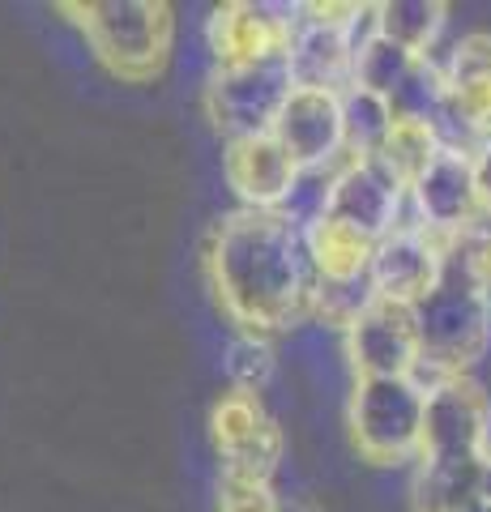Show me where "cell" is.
Returning a JSON list of instances; mask_svg holds the SVG:
<instances>
[{
    "instance_id": "ffe728a7",
    "label": "cell",
    "mask_w": 491,
    "mask_h": 512,
    "mask_svg": "<svg viewBox=\"0 0 491 512\" xmlns=\"http://www.w3.org/2000/svg\"><path fill=\"white\" fill-rule=\"evenodd\" d=\"M415 64H419V56H410L406 47H398V43H389V39L372 35V39L355 52L351 86L368 90V94H380V99H393V94L402 90L406 77L415 73Z\"/></svg>"
},
{
    "instance_id": "9a60e30c",
    "label": "cell",
    "mask_w": 491,
    "mask_h": 512,
    "mask_svg": "<svg viewBox=\"0 0 491 512\" xmlns=\"http://www.w3.org/2000/svg\"><path fill=\"white\" fill-rule=\"evenodd\" d=\"M346 30L299 18L295 35H291V47H287V69H291V86L295 90L342 94L346 86H351L355 47H351V35H346Z\"/></svg>"
},
{
    "instance_id": "ba28073f",
    "label": "cell",
    "mask_w": 491,
    "mask_h": 512,
    "mask_svg": "<svg viewBox=\"0 0 491 512\" xmlns=\"http://www.w3.org/2000/svg\"><path fill=\"white\" fill-rule=\"evenodd\" d=\"M445 274V244L419 231L415 222L393 227L385 239H376L368 282L380 303H398V308H415V303L432 291Z\"/></svg>"
},
{
    "instance_id": "6da1fadb",
    "label": "cell",
    "mask_w": 491,
    "mask_h": 512,
    "mask_svg": "<svg viewBox=\"0 0 491 512\" xmlns=\"http://www.w3.org/2000/svg\"><path fill=\"white\" fill-rule=\"evenodd\" d=\"M210 282L244 333L291 329L312 316L316 269L304 227L282 210H235L214 227Z\"/></svg>"
},
{
    "instance_id": "603a6c76",
    "label": "cell",
    "mask_w": 491,
    "mask_h": 512,
    "mask_svg": "<svg viewBox=\"0 0 491 512\" xmlns=\"http://www.w3.org/2000/svg\"><path fill=\"white\" fill-rule=\"evenodd\" d=\"M372 303H376V295H372L368 274H363V278H342V282H325V278H316L312 316H321L325 325L346 329L359 312H368Z\"/></svg>"
},
{
    "instance_id": "8fae6325",
    "label": "cell",
    "mask_w": 491,
    "mask_h": 512,
    "mask_svg": "<svg viewBox=\"0 0 491 512\" xmlns=\"http://www.w3.org/2000/svg\"><path fill=\"white\" fill-rule=\"evenodd\" d=\"M269 133L299 171H329L342 158V111L329 90H291Z\"/></svg>"
},
{
    "instance_id": "5b68a950",
    "label": "cell",
    "mask_w": 491,
    "mask_h": 512,
    "mask_svg": "<svg viewBox=\"0 0 491 512\" xmlns=\"http://www.w3.org/2000/svg\"><path fill=\"white\" fill-rule=\"evenodd\" d=\"M291 69L287 56L274 60H257V64H231V69H214L210 86H205V107L210 120L218 124V133L235 137H252V133H269L278 107L291 94Z\"/></svg>"
},
{
    "instance_id": "7a4b0ae2",
    "label": "cell",
    "mask_w": 491,
    "mask_h": 512,
    "mask_svg": "<svg viewBox=\"0 0 491 512\" xmlns=\"http://www.w3.org/2000/svg\"><path fill=\"white\" fill-rule=\"evenodd\" d=\"M410 325H415L419 342V363L410 380L427 393L432 384L462 376L470 363L483 359L491 342V303L483 286H474L466 274L445 265L440 282L410 308Z\"/></svg>"
},
{
    "instance_id": "44dd1931",
    "label": "cell",
    "mask_w": 491,
    "mask_h": 512,
    "mask_svg": "<svg viewBox=\"0 0 491 512\" xmlns=\"http://www.w3.org/2000/svg\"><path fill=\"white\" fill-rule=\"evenodd\" d=\"M436 150H440V137H436L432 124L393 116V128H389V137H385V146H380L376 158L393 171V180L410 188V180H415V175L432 163Z\"/></svg>"
},
{
    "instance_id": "cb8c5ba5",
    "label": "cell",
    "mask_w": 491,
    "mask_h": 512,
    "mask_svg": "<svg viewBox=\"0 0 491 512\" xmlns=\"http://www.w3.org/2000/svg\"><path fill=\"white\" fill-rule=\"evenodd\" d=\"M218 512H278V491L269 478L223 470V483H218Z\"/></svg>"
},
{
    "instance_id": "ac0fdd59",
    "label": "cell",
    "mask_w": 491,
    "mask_h": 512,
    "mask_svg": "<svg viewBox=\"0 0 491 512\" xmlns=\"http://www.w3.org/2000/svg\"><path fill=\"white\" fill-rule=\"evenodd\" d=\"M372 9H376V35L406 47L419 60H427V47L436 43L449 13L440 0H385V5H372Z\"/></svg>"
},
{
    "instance_id": "4316f807",
    "label": "cell",
    "mask_w": 491,
    "mask_h": 512,
    "mask_svg": "<svg viewBox=\"0 0 491 512\" xmlns=\"http://www.w3.org/2000/svg\"><path fill=\"white\" fill-rule=\"evenodd\" d=\"M278 512H321L312 500H278Z\"/></svg>"
},
{
    "instance_id": "d4e9b609",
    "label": "cell",
    "mask_w": 491,
    "mask_h": 512,
    "mask_svg": "<svg viewBox=\"0 0 491 512\" xmlns=\"http://www.w3.org/2000/svg\"><path fill=\"white\" fill-rule=\"evenodd\" d=\"M440 77H445V86L487 82L491 77V35H466L449 52V64L440 69Z\"/></svg>"
},
{
    "instance_id": "484cf974",
    "label": "cell",
    "mask_w": 491,
    "mask_h": 512,
    "mask_svg": "<svg viewBox=\"0 0 491 512\" xmlns=\"http://www.w3.org/2000/svg\"><path fill=\"white\" fill-rule=\"evenodd\" d=\"M470 175H474V201H479V214L491 218V141H483V146L470 154Z\"/></svg>"
},
{
    "instance_id": "9c48e42d",
    "label": "cell",
    "mask_w": 491,
    "mask_h": 512,
    "mask_svg": "<svg viewBox=\"0 0 491 512\" xmlns=\"http://www.w3.org/2000/svg\"><path fill=\"white\" fill-rule=\"evenodd\" d=\"M410 205H415V227L427 231L440 244L462 235L479 218V201H474V175H470V154L440 146L436 158L427 163L406 188Z\"/></svg>"
},
{
    "instance_id": "52a82bcc",
    "label": "cell",
    "mask_w": 491,
    "mask_h": 512,
    "mask_svg": "<svg viewBox=\"0 0 491 512\" xmlns=\"http://www.w3.org/2000/svg\"><path fill=\"white\" fill-rule=\"evenodd\" d=\"M491 402L466 376H449L423 393L419 457H487Z\"/></svg>"
},
{
    "instance_id": "e0dca14e",
    "label": "cell",
    "mask_w": 491,
    "mask_h": 512,
    "mask_svg": "<svg viewBox=\"0 0 491 512\" xmlns=\"http://www.w3.org/2000/svg\"><path fill=\"white\" fill-rule=\"evenodd\" d=\"M304 244L312 256V269L316 278L325 282H342V278H363L368 274V261H372V239L355 235L351 227H342L334 218H316L304 227Z\"/></svg>"
},
{
    "instance_id": "d6986e66",
    "label": "cell",
    "mask_w": 491,
    "mask_h": 512,
    "mask_svg": "<svg viewBox=\"0 0 491 512\" xmlns=\"http://www.w3.org/2000/svg\"><path fill=\"white\" fill-rule=\"evenodd\" d=\"M342 111V150L346 158H376L393 128V107L380 94H368L359 86H346L338 94Z\"/></svg>"
},
{
    "instance_id": "7c38bea8",
    "label": "cell",
    "mask_w": 491,
    "mask_h": 512,
    "mask_svg": "<svg viewBox=\"0 0 491 512\" xmlns=\"http://www.w3.org/2000/svg\"><path fill=\"white\" fill-rule=\"evenodd\" d=\"M346 359H351L355 380H385V376H410L419 363L415 325L410 308L398 303H372L346 325Z\"/></svg>"
},
{
    "instance_id": "f1b7e54d",
    "label": "cell",
    "mask_w": 491,
    "mask_h": 512,
    "mask_svg": "<svg viewBox=\"0 0 491 512\" xmlns=\"http://www.w3.org/2000/svg\"><path fill=\"white\" fill-rule=\"evenodd\" d=\"M474 512H491V504H487V500H483V504H479V508H474Z\"/></svg>"
},
{
    "instance_id": "3957f363",
    "label": "cell",
    "mask_w": 491,
    "mask_h": 512,
    "mask_svg": "<svg viewBox=\"0 0 491 512\" xmlns=\"http://www.w3.org/2000/svg\"><path fill=\"white\" fill-rule=\"evenodd\" d=\"M60 13L82 26L90 52L124 82H150L171 56V9L158 0H90L60 5Z\"/></svg>"
},
{
    "instance_id": "30bf717a",
    "label": "cell",
    "mask_w": 491,
    "mask_h": 512,
    "mask_svg": "<svg viewBox=\"0 0 491 512\" xmlns=\"http://www.w3.org/2000/svg\"><path fill=\"white\" fill-rule=\"evenodd\" d=\"M299 5H257V0H235L223 5L210 18V52L218 69L231 64H257V60H274L287 56L291 35L299 26Z\"/></svg>"
},
{
    "instance_id": "4fadbf2b",
    "label": "cell",
    "mask_w": 491,
    "mask_h": 512,
    "mask_svg": "<svg viewBox=\"0 0 491 512\" xmlns=\"http://www.w3.org/2000/svg\"><path fill=\"white\" fill-rule=\"evenodd\" d=\"M210 427H214V444L231 474H252V478H269V483H274L287 444H282L278 423L261 410L257 397L227 393L223 402L214 406Z\"/></svg>"
},
{
    "instance_id": "7402d4cb",
    "label": "cell",
    "mask_w": 491,
    "mask_h": 512,
    "mask_svg": "<svg viewBox=\"0 0 491 512\" xmlns=\"http://www.w3.org/2000/svg\"><path fill=\"white\" fill-rule=\"evenodd\" d=\"M227 376L235 384V393L257 397L269 380H274V346L261 333H240L227 346Z\"/></svg>"
},
{
    "instance_id": "2e32d148",
    "label": "cell",
    "mask_w": 491,
    "mask_h": 512,
    "mask_svg": "<svg viewBox=\"0 0 491 512\" xmlns=\"http://www.w3.org/2000/svg\"><path fill=\"white\" fill-rule=\"evenodd\" d=\"M487 457H419L410 504L415 512H474L483 504Z\"/></svg>"
},
{
    "instance_id": "83f0119b",
    "label": "cell",
    "mask_w": 491,
    "mask_h": 512,
    "mask_svg": "<svg viewBox=\"0 0 491 512\" xmlns=\"http://www.w3.org/2000/svg\"><path fill=\"white\" fill-rule=\"evenodd\" d=\"M483 500L491 504V444H487V466H483Z\"/></svg>"
},
{
    "instance_id": "5bb4252c",
    "label": "cell",
    "mask_w": 491,
    "mask_h": 512,
    "mask_svg": "<svg viewBox=\"0 0 491 512\" xmlns=\"http://www.w3.org/2000/svg\"><path fill=\"white\" fill-rule=\"evenodd\" d=\"M227 184L235 197L244 201V210H282L299 180V167L291 154L278 146L274 133H252L227 141Z\"/></svg>"
},
{
    "instance_id": "8992f818",
    "label": "cell",
    "mask_w": 491,
    "mask_h": 512,
    "mask_svg": "<svg viewBox=\"0 0 491 512\" xmlns=\"http://www.w3.org/2000/svg\"><path fill=\"white\" fill-rule=\"evenodd\" d=\"M402 201H406V184L393 180V171L380 158H346L329 175L321 218H334L376 244L393 227H402Z\"/></svg>"
},
{
    "instance_id": "277c9868",
    "label": "cell",
    "mask_w": 491,
    "mask_h": 512,
    "mask_svg": "<svg viewBox=\"0 0 491 512\" xmlns=\"http://www.w3.org/2000/svg\"><path fill=\"white\" fill-rule=\"evenodd\" d=\"M351 440L376 466H398L419 457L423 389L410 376L355 380L351 393Z\"/></svg>"
}]
</instances>
